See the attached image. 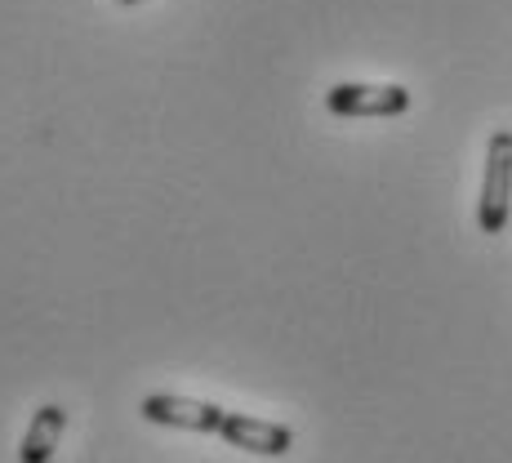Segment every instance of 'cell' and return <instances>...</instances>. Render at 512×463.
<instances>
[{
  "instance_id": "obj_1",
  "label": "cell",
  "mask_w": 512,
  "mask_h": 463,
  "mask_svg": "<svg viewBox=\"0 0 512 463\" xmlns=\"http://www.w3.org/2000/svg\"><path fill=\"white\" fill-rule=\"evenodd\" d=\"M512 214V130H495L486 143V174H481L477 196V228L499 236Z\"/></svg>"
},
{
  "instance_id": "obj_3",
  "label": "cell",
  "mask_w": 512,
  "mask_h": 463,
  "mask_svg": "<svg viewBox=\"0 0 512 463\" xmlns=\"http://www.w3.org/2000/svg\"><path fill=\"white\" fill-rule=\"evenodd\" d=\"M326 112L348 116V121H361V116H401V112H410V90L406 85L343 81L334 90H326Z\"/></svg>"
},
{
  "instance_id": "obj_5",
  "label": "cell",
  "mask_w": 512,
  "mask_h": 463,
  "mask_svg": "<svg viewBox=\"0 0 512 463\" xmlns=\"http://www.w3.org/2000/svg\"><path fill=\"white\" fill-rule=\"evenodd\" d=\"M67 432V410L58 401H45L32 419H27V432L18 441V463H49Z\"/></svg>"
},
{
  "instance_id": "obj_2",
  "label": "cell",
  "mask_w": 512,
  "mask_h": 463,
  "mask_svg": "<svg viewBox=\"0 0 512 463\" xmlns=\"http://www.w3.org/2000/svg\"><path fill=\"white\" fill-rule=\"evenodd\" d=\"M139 415L156 428H183V432H214L219 437L223 415L228 410L214 406V401H196V397H179V392H147L139 401Z\"/></svg>"
},
{
  "instance_id": "obj_4",
  "label": "cell",
  "mask_w": 512,
  "mask_h": 463,
  "mask_svg": "<svg viewBox=\"0 0 512 463\" xmlns=\"http://www.w3.org/2000/svg\"><path fill=\"white\" fill-rule=\"evenodd\" d=\"M219 437L228 441V446L245 450V455H263V459H281V455H290V446H294V432L285 428V423L241 415V410H228V415H223Z\"/></svg>"
},
{
  "instance_id": "obj_6",
  "label": "cell",
  "mask_w": 512,
  "mask_h": 463,
  "mask_svg": "<svg viewBox=\"0 0 512 463\" xmlns=\"http://www.w3.org/2000/svg\"><path fill=\"white\" fill-rule=\"evenodd\" d=\"M121 5H134V0H121Z\"/></svg>"
}]
</instances>
